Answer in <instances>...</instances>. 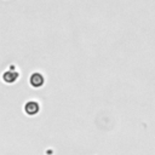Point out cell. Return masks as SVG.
<instances>
[{
	"label": "cell",
	"mask_w": 155,
	"mask_h": 155,
	"mask_svg": "<svg viewBox=\"0 0 155 155\" xmlns=\"http://www.w3.org/2000/svg\"><path fill=\"white\" fill-rule=\"evenodd\" d=\"M18 78H19V73L15 68V65H10L8 69L2 74V80L6 84H13L15 81H17Z\"/></svg>",
	"instance_id": "1"
},
{
	"label": "cell",
	"mask_w": 155,
	"mask_h": 155,
	"mask_svg": "<svg viewBox=\"0 0 155 155\" xmlns=\"http://www.w3.org/2000/svg\"><path fill=\"white\" fill-rule=\"evenodd\" d=\"M24 113L29 116H34L40 111V104L36 101H29L24 104Z\"/></svg>",
	"instance_id": "2"
},
{
	"label": "cell",
	"mask_w": 155,
	"mask_h": 155,
	"mask_svg": "<svg viewBox=\"0 0 155 155\" xmlns=\"http://www.w3.org/2000/svg\"><path fill=\"white\" fill-rule=\"evenodd\" d=\"M29 84H30L31 87L39 88V87H41V86L45 84V78H44V75H42L41 73L35 71V73H33V74L30 75V78H29Z\"/></svg>",
	"instance_id": "3"
}]
</instances>
